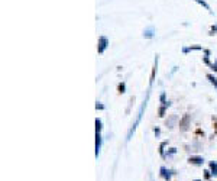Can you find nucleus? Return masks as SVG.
I'll use <instances>...</instances> for the list:
<instances>
[{
    "label": "nucleus",
    "instance_id": "1",
    "mask_svg": "<svg viewBox=\"0 0 217 181\" xmlns=\"http://www.w3.org/2000/svg\"><path fill=\"white\" fill-rule=\"evenodd\" d=\"M97 44H99V45H97V52H99V54H103L106 51V48L108 46V39L106 38V36H100Z\"/></svg>",
    "mask_w": 217,
    "mask_h": 181
},
{
    "label": "nucleus",
    "instance_id": "2",
    "mask_svg": "<svg viewBox=\"0 0 217 181\" xmlns=\"http://www.w3.org/2000/svg\"><path fill=\"white\" fill-rule=\"evenodd\" d=\"M188 125H190V114H185V116L180 120V129L181 131H187Z\"/></svg>",
    "mask_w": 217,
    "mask_h": 181
},
{
    "label": "nucleus",
    "instance_id": "3",
    "mask_svg": "<svg viewBox=\"0 0 217 181\" xmlns=\"http://www.w3.org/2000/svg\"><path fill=\"white\" fill-rule=\"evenodd\" d=\"M188 162H190V164H194V165H203L204 160H203L201 156H191V158L188 160Z\"/></svg>",
    "mask_w": 217,
    "mask_h": 181
},
{
    "label": "nucleus",
    "instance_id": "4",
    "mask_svg": "<svg viewBox=\"0 0 217 181\" xmlns=\"http://www.w3.org/2000/svg\"><path fill=\"white\" fill-rule=\"evenodd\" d=\"M154 35H155V29H154V26H149V28H146L145 32H143V36L148 39L150 38H154Z\"/></svg>",
    "mask_w": 217,
    "mask_h": 181
},
{
    "label": "nucleus",
    "instance_id": "5",
    "mask_svg": "<svg viewBox=\"0 0 217 181\" xmlns=\"http://www.w3.org/2000/svg\"><path fill=\"white\" fill-rule=\"evenodd\" d=\"M101 149V135L96 133V156H99V152Z\"/></svg>",
    "mask_w": 217,
    "mask_h": 181
},
{
    "label": "nucleus",
    "instance_id": "6",
    "mask_svg": "<svg viewBox=\"0 0 217 181\" xmlns=\"http://www.w3.org/2000/svg\"><path fill=\"white\" fill-rule=\"evenodd\" d=\"M161 175H162V177L165 178L167 181L171 180V171H169V169H167L165 167H162V168H161Z\"/></svg>",
    "mask_w": 217,
    "mask_h": 181
},
{
    "label": "nucleus",
    "instance_id": "7",
    "mask_svg": "<svg viewBox=\"0 0 217 181\" xmlns=\"http://www.w3.org/2000/svg\"><path fill=\"white\" fill-rule=\"evenodd\" d=\"M156 68H158V58L155 59V65L152 68V76H150V86L154 84V80H155V74H156Z\"/></svg>",
    "mask_w": 217,
    "mask_h": 181
},
{
    "label": "nucleus",
    "instance_id": "8",
    "mask_svg": "<svg viewBox=\"0 0 217 181\" xmlns=\"http://www.w3.org/2000/svg\"><path fill=\"white\" fill-rule=\"evenodd\" d=\"M101 120L100 119H96V133H100L101 132Z\"/></svg>",
    "mask_w": 217,
    "mask_h": 181
},
{
    "label": "nucleus",
    "instance_id": "9",
    "mask_svg": "<svg viewBox=\"0 0 217 181\" xmlns=\"http://www.w3.org/2000/svg\"><path fill=\"white\" fill-rule=\"evenodd\" d=\"M200 49H203L201 46H190V48H184L182 49V52H188V51H200Z\"/></svg>",
    "mask_w": 217,
    "mask_h": 181
},
{
    "label": "nucleus",
    "instance_id": "10",
    "mask_svg": "<svg viewBox=\"0 0 217 181\" xmlns=\"http://www.w3.org/2000/svg\"><path fill=\"white\" fill-rule=\"evenodd\" d=\"M196 2H197V3H198V4H201L203 7H205V9H207V10H210V12H211V9H210V6H209V4L205 3V0H196Z\"/></svg>",
    "mask_w": 217,
    "mask_h": 181
},
{
    "label": "nucleus",
    "instance_id": "11",
    "mask_svg": "<svg viewBox=\"0 0 217 181\" xmlns=\"http://www.w3.org/2000/svg\"><path fill=\"white\" fill-rule=\"evenodd\" d=\"M207 78L210 80V83H211V84H214V86L217 87V77H214V76H211V74H209V76H207Z\"/></svg>",
    "mask_w": 217,
    "mask_h": 181
},
{
    "label": "nucleus",
    "instance_id": "12",
    "mask_svg": "<svg viewBox=\"0 0 217 181\" xmlns=\"http://www.w3.org/2000/svg\"><path fill=\"white\" fill-rule=\"evenodd\" d=\"M210 168L213 169V173L211 174H213V175H217V164L216 162H210Z\"/></svg>",
    "mask_w": 217,
    "mask_h": 181
},
{
    "label": "nucleus",
    "instance_id": "13",
    "mask_svg": "<svg viewBox=\"0 0 217 181\" xmlns=\"http://www.w3.org/2000/svg\"><path fill=\"white\" fill-rule=\"evenodd\" d=\"M175 120H177V116H172L169 122H168V120H167V126H168V125H169V128H174V126H172V123L175 122Z\"/></svg>",
    "mask_w": 217,
    "mask_h": 181
},
{
    "label": "nucleus",
    "instance_id": "14",
    "mask_svg": "<svg viewBox=\"0 0 217 181\" xmlns=\"http://www.w3.org/2000/svg\"><path fill=\"white\" fill-rule=\"evenodd\" d=\"M119 93H125V84H119Z\"/></svg>",
    "mask_w": 217,
    "mask_h": 181
},
{
    "label": "nucleus",
    "instance_id": "15",
    "mask_svg": "<svg viewBox=\"0 0 217 181\" xmlns=\"http://www.w3.org/2000/svg\"><path fill=\"white\" fill-rule=\"evenodd\" d=\"M96 109H97V110H103V109H104V106L100 104V103H97V104H96Z\"/></svg>",
    "mask_w": 217,
    "mask_h": 181
},
{
    "label": "nucleus",
    "instance_id": "16",
    "mask_svg": "<svg viewBox=\"0 0 217 181\" xmlns=\"http://www.w3.org/2000/svg\"><path fill=\"white\" fill-rule=\"evenodd\" d=\"M210 67H211V70H213V71H217V59H216V64H211Z\"/></svg>",
    "mask_w": 217,
    "mask_h": 181
},
{
    "label": "nucleus",
    "instance_id": "17",
    "mask_svg": "<svg viewBox=\"0 0 217 181\" xmlns=\"http://www.w3.org/2000/svg\"><path fill=\"white\" fill-rule=\"evenodd\" d=\"M196 181H201V180H196Z\"/></svg>",
    "mask_w": 217,
    "mask_h": 181
}]
</instances>
